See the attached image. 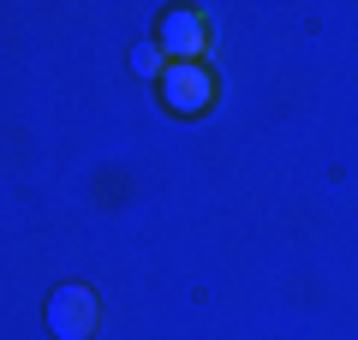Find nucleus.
<instances>
[{
    "mask_svg": "<svg viewBox=\"0 0 358 340\" xmlns=\"http://www.w3.org/2000/svg\"><path fill=\"white\" fill-rule=\"evenodd\" d=\"M155 48L167 54V66H192V60H203V48H209V24H203V13H192V6H167L162 24H155Z\"/></svg>",
    "mask_w": 358,
    "mask_h": 340,
    "instance_id": "nucleus-2",
    "label": "nucleus"
},
{
    "mask_svg": "<svg viewBox=\"0 0 358 340\" xmlns=\"http://www.w3.org/2000/svg\"><path fill=\"white\" fill-rule=\"evenodd\" d=\"M131 72H138V78H150V84H162V72H167V54L155 48V36H150V42H131Z\"/></svg>",
    "mask_w": 358,
    "mask_h": 340,
    "instance_id": "nucleus-4",
    "label": "nucleus"
},
{
    "mask_svg": "<svg viewBox=\"0 0 358 340\" xmlns=\"http://www.w3.org/2000/svg\"><path fill=\"white\" fill-rule=\"evenodd\" d=\"M42 323H48L54 340H90L96 323H102V299H96V287H84V281H66V287L48 292Z\"/></svg>",
    "mask_w": 358,
    "mask_h": 340,
    "instance_id": "nucleus-1",
    "label": "nucleus"
},
{
    "mask_svg": "<svg viewBox=\"0 0 358 340\" xmlns=\"http://www.w3.org/2000/svg\"><path fill=\"white\" fill-rule=\"evenodd\" d=\"M155 90H162V108H167V113H185V120L215 108V78H209L203 60H192V66H167Z\"/></svg>",
    "mask_w": 358,
    "mask_h": 340,
    "instance_id": "nucleus-3",
    "label": "nucleus"
}]
</instances>
